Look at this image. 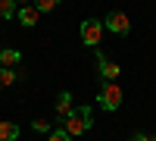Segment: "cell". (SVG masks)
Masks as SVG:
<instances>
[{
	"label": "cell",
	"mask_w": 156,
	"mask_h": 141,
	"mask_svg": "<svg viewBox=\"0 0 156 141\" xmlns=\"http://www.w3.org/2000/svg\"><path fill=\"white\" fill-rule=\"evenodd\" d=\"M62 132H66L69 138H75V135H84L87 129H90V107L87 104H81V107H72V113L66 119H62V125H59Z\"/></svg>",
	"instance_id": "1"
},
{
	"label": "cell",
	"mask_w": 156,
	"mask_h": 141,
	"mask_svg": "<svg viewBox=\"0 0 156 141\" xmlns=\"http://www.w3.org/2000/svg\"><path fill=\"white\" fill-rule=\"evenodd\" d=\"M97 104L106 110V113H115V110L122 107V88L115 85V82H103L100 94H97Z\"/></svg>",
	"instance_id": "2"
},
{
	"label": "cell",
	"mask_w": 156,
	"mask_h": 141,
	"mask_svg": "<svg viewBox=\"0 0 156 141\" xmlns=\"http://www.w3.org/2000/svg\"><path fill=\"white\" fill-rule=\"evenodd\" d=\"M103 28L119 35V38H128L131 35V19H128L122 9H112V13H106V19H103Z\"/></svg>",
	"instance_id": "3"
},
{
	"label": "cell",
	"mask_w": 156,
	"mask_h": 141,
	"mask_svg": "<svg viewBox=\"0 0 156 141\" xmlns=\"http://www.w3.org/2000/svg\"><path fill=\"white\" fill-rule=\"evenodd\" d=\"M103 19H84L81 22V41L87 44V47H97L100 41H103Z\"/></svg>",
	"instance_id": "4"
},
{
	"label": "cell",
	"mask_w": 156,
	"mask_h": 141,
	"mask_svg": "<svg viewBox=\"0 0 156 141\" xmlns=\"http://www.w3.org/2000/svg\"><path fill=\"white\" fill-rule=\"evenodd\" d=\"M97 66H100V79H103V82H115V79L122 75L119 63H115V60H109L106 54H100V50H97Z\"/></svg>",
	"instance_id": "5"
},
{
	"label": "cell",
	"mask_w": 156,
	"mask_h": 141,
	"mask_svg": "<svg viewBox=\"0 0 156 141\" xmlns=\"http://www.w3.org/2000/svg\"><path fill=\"white\" fill-rule=\"evenodd\" d=\"M16 16H19V22L25 25V28H34V25H37V16H41V9H37V6H19L16 9Z\"/></svg>",
	"instance_id": "6"
},
{
	"label": "cell",
	"mask_w": 156,
	"mask_h": 141,
	"mask_svg": "<svg viewBox=\"0 0 156 141\" xmlns=\"http://www.w3.org/2000/svg\"><path fill=\"white\" fill-rule=\"evenodd\" d=\"M75 107V100H72V91H59L56 94V119H66L69 113Z\"/></svg>",
	"instance_id": "7"
},
{
	"label": "cell",
	"mask_w": 156,
	"mask_h": 141,
	"mask_svg": "<svg viewBox=\"0 0 156 141\" xmlns=\"http://www.w3.org/2000/svg\"><path fill=\"white\" fill-rule=\"evenodd\" d=\"M19 63H22V54L16 47H3V50H0V66L12 69V66H19Z\"/></svg>",
	"instance_id": "8"
},
{
	"label": "cell",
	"mask_w": 156,
	"mask_h": 141,
	"mask_svg": "<svg viewBox=\"0 0 156 141\" xmlns=\"http://www.w3.org/2000/svg\"><path fill=\"white\" fill-rule=\"evenodd\" d=\"M22 79V72L16 69H6V66H0V88H9V85H16Z\"/></svg>",
	"instance_id": "9"
},
{
	"label": "cell",
	"mask_w": 156,
	"mask_h": 141,
	"mask_svg": "<svg viewBox=\"0 0 156 141\" xmlns=\"http://www.w3.org/2000/svg\"><path fill=\"white\" fill-rule=\"evenodd\" d=\"M16 138H19L16 122H0V141H16Z\"/></svg>",
	"instance_id": "10"
},
{
	"label": "cell",
	"mask_w": 156,
	"mask_h": 141,
	"mask_svg": "<svg viewBox=\"0 0 156 141\" xmlns=\"http://www.w3.org/2000/svg\"><path fill=\"white\" fill-rule=\"evenodd\" d=\"M16 16V0H0V19Z\"/></svg>",
	"instance_id": "11"
},
{
	"label": "cell",
	"mask_w": 156,
	"mask_h": 141,
	"mask_svg": "<svg viewBox=\"0 0 156 141\" xmlns=\"http://www.w3.org/2000/svg\"><path fill=\"white\" fill-rule=\"evenodd\" d=\"M34 6L41 9V13H50V9H56V6H59V0H34Z\"/></svg>",
	"instance_id": "12"
},
{
	"label": "cell",
	"mask_w": 156,
	"mask_h": 141,
	"mask_svg": "<svg viewBox=\"0 0 156 141\" xmlns=\"http://www.w3.org/2000/svg\"><path fill=\"white\" fill-rule=\"evenodd\" d=\"M31 129H34V132H41V135H50V122H47V119H34V122H31Z\"/></svg>",
	"instance_id": "13"
},
{
	"label": "cell",
	"mask_w": 156,
	"mask_h": 141,
	"mask_svg": "<svg viewBox=\"0 0 156 141\" xmlns=\"http://www.w3.org/2000/svg\"><path fill=\"white\" fill-rule=\"evenodd\" d=\"M47 141H69V135L62 132V129H56V132H50V135H47Z\"/></svg>",
	"instance_id": "14"
},
{
	"label": "cell",
	"mask_w": 156,
	"mask_h": 141,
	"mask_svg": "<svg viewBox=\"0 0 156 141\" xmlns=\"http://www.w3.org/2000/svg\"><path fill=\"white\" fill-rule=\"evenodd\" d=\"M131 141H156V138L147 135V132H137V135H131Z\"/></svg>",
	"instance_id": "15"
},
{
	"label": "cell",
	"mask_w": 156,
	"mask_h": 141,
	"mask_svg": "<svg viewBox=\"0 0 156 141\" xmlns=\"http://www.w3.org/2000/svg\"><path fill=\"white\" fill-rule=\"evenodd\" d=\"M16 3H19V6H28V3H31V0H16Z\"/></svg>",
	"instance_id": "16"
}]
</instances>
